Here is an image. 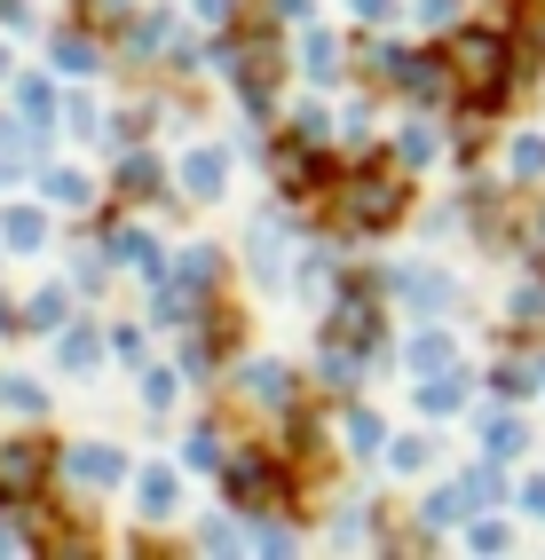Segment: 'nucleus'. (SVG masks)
I'll use <instances>...</instances> for the list:
<instances>
[{
    "label": "nucleus",
    "instance_id": "f257e3e1",
    "mask_svg": "<svg viewBox=\"0 0 545 560\" xmlns=\"http://www.w3.org/2000/svg\"><path fill=\"white\" fill-rule=\"evenodd\" d=\"M459 71L483 88V103H498V95H506V48L490 40V32H466V40H459Z\"/></svg>",
    "mask_w": 545,
    "mask_h": 560
},
{
    "label": "nucleus",
    "instance_id": "f03ea898",
    "mask_svg": "<svg viewBox=\"0 0 545 560\" xmlns=\"http://www.w3.org/2000/svg\"><path fill=\"white\" fill-rule=\"evenodd\" d=\"M348 206H356V221H363V230H380V221H387L395 206H404V190H395L387 174H372V182H356V190H348Z\"/></svg>",
    "mask_w": 545,
    "mask_h": 560
},
{
    "label": "nucleus",
    "instance_id": "20e7f679",
    "mask_svg": "<svg viewBox=\"0 0 545 560\" xmlns=\"http://www.w3.org/2000/svg\"><path fill=\"white\" fill-rule=\"evenodd\" d=\"M537 260H545V245H537Z\"/></svg>",
    "mask_w": 545,
    "mask_h": 560
},
{
    "label": "nucleus",
    "instance_id": "7ed1b4c3",
    "mask_svg": "<svg viewBox=\"0 0 545 560\" xmlns=\"http://www.w3.org/2000/svg\"><path fill=\"white\" fill-rule=\"evenodd\" d=\"M32 481H40V451H9L0 458V498H24Z\"/></svg>",
    "mask_w": 545,
    "mask_h": 560
}]
</instances>
